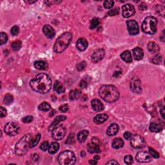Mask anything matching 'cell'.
Here are the masks:
<instances>
[{
    "label": "cell",
    "mask_w": 165,
    "mask_h": 165,
    "mask_svg": "<svg viewBox=\"0 0 165 165\" xmlns=\"http://www.w3.org/2000/svg\"><path fill=\"white\" fill-rule=\"evenodd\" d=\"M66 132V128L63 125L57 126L52 130V136L56 141H60L65 137Z\"/></svg>",
    "instance_id": "obj_7"
},
{
    "label": "cell",
    "mask_w": 165,
    "mask_h": 165,
    "mask_svg": "<svg viewBox=\"0 0 165 165\" xmlns=\"http://www.w3.org/2000/svg\"><path fill=\"white\" fill-rule=\"evenodd\" d=\"M104 56H105V51H104V49L100 48L98 49L97 50H96L92 54L91 59L93 63H98L103 59Z\"/></svg>",
    "instance_id": "obj_13"
},
{
    "label": "cell",
    "mask_w": 165,
    "mask_h": 165,
    "mask_svg": "<svg viewBox=\"0 0 165 165\" xmlns=\"http://www.w3.org/2000/svg\"><path fill=\"white\" fill-rule=\"evenodd\" d=\"M123 16L124 18H128L134 15L136 13L135 8L132 4H126L122 7Z\"/></svg>",
    "instance_id": "obj_11"
},
{
    "label": "cell",
    "mask_w": 165,
    "mask_h": 165,
    "mask_svg": "<svg viewBox=\"0 0 165 165\" xmlns=\"http://www.w3.org/2000/svg\"><path fill=\"white\" fill-rule=\"evenodd\" d=\"M88 45H89L88 41L85 39H84V38H80V39H79L76 43L77 48L80 51H84L86 50L88 47Z\"/></svg>",
    "instance_id": "obj_18"
},
{
    "label": "cell",
    "mask_w": 165,
    "mask_h": 165,
    "mask_svg": "<svg viewBox=\"0 0 165 165\" xmlns=\"http://www.w3.org/2000/svg\"><path fill=\"white\" fill-rule=\"evenodd\" d=\"M119 131V126L116 123L112 124L106 130V134L109 136H112L116 134Z\"/></svg>",
    "instance_id": "obj_19"
},
{
    "label": "cell",
    "mask_w": 165,
    "mask_h": 165,
    "mask_svg": "<svg viewBox=\"0 0 165 165\" xmlns=\"http://www.w3.org/2000/svg\"><path fill=\"white\" fill-rule=\"evenodd\" d=\"M14 101V97L12 95L7 94L5 95L4 97V103L7 105H10L12 104Z\"/></svg>",
    "instance_id": "obj_35"
},
{
    "label": "cell",
    "mask_w": 165,
    "mask_h": 165,
    "mask_svg": "<svg viewBox=\"0 0 165 165\" xmlns=\"http://www.w3.org/2000/svg\"><path fill=\"white\" fill-rule=\"evenodd\" d=\"M148 50H149L151 53H156L159 51V47L158 44L154 42H150L147 45Z\"/></svg>",
    "instance_id": "obj_29"
},
{
    "label": "cell",
    "mask_w": 165,
    "mask_h": 165,
    "mask_svg": "<svg viewBox=\"0 0 165 165\" xmlns=\"http://www.w3.org/2000/svg\"><path fill=\"white\" fill-rule=\"evenodd\" d=\"M38 108H39L40 110L46 112L50 109V105L48 103L43 102L40 104L39 106H38Z\"/></svg>",
    "instance_id": "obj_34"
},
{
    "label": "cell",
    "mask_w": 165,
    "mask_h": 165,
    "mask_svg": "<svg viewBox=\"0 0 165 165\" xmlns=\"http://www.w3.org/2000/svg\"><path fill=\"white\" fill-rule=\"evenodd\" d=\"M133 54L134 59L136 60H141L142 59V57L144 56L143 50H142L141 48L136 47L133 50Z\"/></svg>",
    "instance_id": "obj_21"
},
{
    "label": "cell",
    "mask_w": 165,
    "mask_h": 165,
    "mask_svg": "<svg viewBox=\"0 0 165 165\" xmlns=\"http://www.w3.org/2000/svg\"><path fill=\"white\" fill-rule=\"evenodd\" d=\"M1 114H0V116L1 117H6L7 115V110L5 109V108H3V106H1Z\"/></svg>",
    "instance_id": "obj_49"
},
{
    "label": "cell",
    "mask_w": 165,
    "mask_h": 165,
    "mask_svg": "<svg viewBox=\"0 0 165 165\" xmlns=\"http://www.w3.org/2000/svg\"><path fill=\"white\" fill-rule=\"evenodd\" d=\"M81 95V92L79 90H71L69 93V99L70 101H74L76 100H78L80 98Z\"/></svg>",
    "instance_id": "obj_25"
},
{
    "label": "cell",
    "mask_w": 165,
    "mask_h": 165,
    "mask_svg": "<svg viewBox=\"0 0 165 165\" xmlns=\"http://www.w3.org/2000/svg\"><path fill=\"white\" fill-rule=\"evenodd\" d=\"M121 58L126 63H131L132 61V57L131 53L129 50L124 51L123 53H121Z\"/></svg>",
    "instance_id": "obj_24"
},
{
    "label": "cell",
    "mask_w": 165,
    "mask_h": 165,
    "mask_svg": "<svg viewBox=\"0 0 165 165\" xmlns=\"http://www.w3.org/2000/svg\"><path fill=\"white\" fill-rule=\"evenodd\" d=\"M75 142V139H74V134H70L68 136V139L66 141V143H67L68 145H72Z\"/></svg>",
    "instance_id": "obj_41"
},
{
    "label": "cell",
    "mask_w": 165,
    "mask_h": 165,
    "mask_svg": "<svg viewBox=\"0 0 165 165\" xmlns=\"http://www.w3.org/2000/svg\"><path fill=\"white\" fill-rule=\"evenodd\" d=\"M130 89L135 93H139L141 92V82L137 78H133L130 82Z\"/></svg>",
    "instance_id": "obj_14"
},
{
    "label": "cell",
    "mask_w": 165,
    "mask_h": 165,
    "mask_svg": "<svg viewBox=\"0 0 165 165\" xmlns=\"http://www.w3.org/2000/svg\"><path fill=\"white\" fill-rule=\"evenodd\" d=\"M89 163H90V164H96L97 163V161H95V159H91V160H90Z\"/></svg>",
    "instance_id": "obj_55"
},
{
    "label": "cell",
    "mask_w": 165,
    "mask_h": 165,
    "mask_svg": "<svg viewBox=\"0 0 165 165\" xmlns=\"http://www.w3.org/2000/svg\"><path fill=\"white\" fill-rule=\"evenodd\" d=\"M160 114L161 115V116L163 118V119H164V107H162V108H161L160 110Z\"/></svg>",
    "instance_id": "obj_53"
},
{
    "label": "cell",
    "mask_w": 165,
    "mask_h": 165,
    "mask_svg": "<svg viewBox=\"0 0 165 165\" xmlns=\"http://www.w3.org/2000/svg\"><path fill=\"white\" fill-rule=\"evenodd\" d=\"M5 132L10 136H14L17 135L20 131V127L17 124L10 122L8 123L5 126Z\"/></svg>",
    "instance_id": "obj_9"
},
{
    "label": "cell",
    "mask_w": 165,
    "mask_h": 165,
    "mask_svg": "<svg viewBox=\"0 0 165 165\" xmlns=\"http://www.w3.org/2000/svg\"><path fill=\"white\" fill-rule=\"evenodd\" d=\"M59 148V145L57 143V142H54L49 146L48 148V152L50 153V154H54V153H56L57 151H58Z\"/></svg>",
    "instance_id": "obj_30"
},
{
    "label": "cell",
    "mask_w": 165,
    "mask_h": 165,
    "mask_svg": "<svg viewBox=\"0 0 165 165\" xmlns=\"http://www.w3.org/2000/svg\"><path fill=\"white\" fill-rule=\"evenodd\" d=\"M121 74V71H115V72L114 73L113 76L115 77V78H117V77L120 76Z\"/></svg>",
    "instance_id": "obj_54"
},
{
    "label": "cell",
    "mask_w": 165,
    "mask_h": 165,
    "mask_svg": "<svg viewBox=\"0 0 165 165\" xmlns=\"http://www.w3.org/2000/svg\"><path fill=\"white\" fill-rule=\"evenodd\" d=\"M108 118V115L105 114H101L96 115L93 119V121H94L96 124H101L106 121L107 119Z\"/></svg>",
    "instance_id": "obj_23"
},
{
    "label": "cell",
    "mask_w": 165,
    "mask_h": 165,
    "mask_svg": "<svg viewBox=\"0 0 165 165\" xmlns=\"http://www.w3.org/2000/svg\"><path fill=\"white\" fill-rule=\"evenodd\" d=\"M43 32L46 36L50 38V39L53 38L56 35V31H55L53 27H51L50 25H46L44 26L43 28Z\"/></svg>",
    "instance_id": "obj_15"
},
{
    "label": "cell",
    "mask_w": 165,
    "mask_h": 165,
    "mask_svg": "<svg viewBox=\"0 0 165 165\" xmlns=\"http://www.w3.org/2000/svg\"><path fill=\"white\" fill-rule=\"evenodd\" d=\"M54 90L55 92L58 93H61L65 92V89L63 85L59 81H56L54 83Z\"/></svg>",
    "instance_id": "obj_28"
},
{
    "label": "cell",
    "mask_w": 165,
    "mask_h": 165,
    "mask_svg": "<svg viewBox=\"0 0 165 165\" xmlns=\"http://www.w3.org/2000/svg\"><path fill=\"white\" fill-rule=\"evenodd\" d=\"M100 24V21L97 18H94L91 21V23H90V28L91 29H95V27H97L98 26V25Z\"/></svg>",
    "instance_id": "obj_39"
},
{
    "label": "cell",
    "mask_w": 165,
    "mask_h": 165,
    "mask_svg": "<svg viewBox=\"0 0 165 165\" xmlns=\"http://www.w3.org/2000/svg\"><path fill=\"white\" fill-rule=\"evenodd\" d=\"M19 31H20V29H19V27L17 25L12 27L10 30L11 34L13 35H17L19 34Z\"/></svg>",
    "instance_id": "obj_42"
},
{
    "label": "cell",
    "mask_w": 165,
    "mask_h": 165,
    "mask_svg": "<svg viewBox=\"0 0 165 165\" xmlns=\"http://www.w3.org/2000/svg\"><path fill=\"white\" fill-rule=\"evenodd\" d=\"M91 104L93 110L95 112H101L104 109V105L102 102L97 99H94L91 101Z\"/></svg>",
    "instance_id": "obj_16"
},
{
    "label": "cell",
    "mask_w": 165,
    "mask_h": 165,
    "mask_svg": "<svg viewBox=\"0 0 165 165\" xmlns=\"http://www.w3.org/2000/svg\"><path fill=\"white\" fill-rule=\"evenodd\" d=\"M49 144L47 141H45L43 142L41 145L40 146V148L43 151H46L47 150H48V148H49Z\"/></svg>",
    "instance_id": "obj_46"
},
{
    "label": "cell",
    "mask_w": 165,
    "mask_h": 165,
    "mask_svg": "<svg viewBox=\"0 0 165 165\" xmlns=\"http://www.w3.org/2000/svg\"><path fill=\"white\" fill-rule=\"evenodd\" d=\"M125 142H124L123 140L121 138H115L112 141V147L115 149H119V148H122Z\"/></svg>",
    "instance_id": "obj_27"
},
{
    "label": "cell",
    "mask_w": 165,
    "mask_h": 165,
    "mask_svg": "<svg viewBox=\"0 0 165 165\" xmlns=\"http://www.w3.org/2000/svg\"><path fill=\"white\" fill-rule=\"evenodd\" d=\"M34 67L40 70H46L48 67V63L44 61H37L34 63Z\"/></svg>",
    "instance_id": "obj_22"
},
{
    "label": "cell",
    "mask_w": 165,
    "mask_h": 165,
    "mask_svg": "<svg viewBox=\"0 0 165 165\" xmlns=\"http://www.w3.org/2000/svg\"><path fill=\"white\" fill-rule=\"evenodd\" d=\"M106 164H112V165H115V164H119V163L117 162L115 160H111L108 161V163H106Z\"/></svg>",
    "instance_id": "obj_52"
},
{
    "label": "cell",
    "mask_w": 165,
    "mask_h": 165,
    "mask_svg": "<svg viewBox=\"0 0 165 165\" xmlns=\"http://www.w3.org/2000/svg\"><path fill=\"white\" fill-rule=\"evenodd\" d=\"M114 1H104V7L106 9H110L114 7Z\"/></svg>",
    "instance_id": "obj_38"
},
{
    "label": "cell",
    "mask_w": 165,
    "mask_h": 165,
    "mask_svg": "<svg viewBox=\"0 0 165 165\" xmlns=\"http://www.w3.org/2000/svg\"><path fill=\"white\" fill-rule=\"evenodd\" d=\"M151 61H152L153 63H154V64H157V65L160 64L162 61V56L160 54L156 55L155 56L153 57V58L151 59Z\"/></svg>",
    "instance_id": "obj_36"
},
{
    "label": "cell",
    "mask_w": 165,
    "mask_h": 165,
    "mask_svg": "<svg viewBox=\"0 0 165 165\" xmlns=\"http://www.w3.org/2000/svg\"><path fill=\"white\" fill-rule=\"evenodd\" d=\"M149 153L150 155H152L154 158H159V154L158 152H156L155 150H153L152 148H149Z\"/></svg>",
    "instance_id": "obj_43"
},
{
    "label": "cell",
    "mask_w": 165,
    "mask_h": 165,
    "mask_svg": "<svg viewBox=\"0 0 165 165\" xmlns=\"http://www.w3.org/2000/svg\"><path fill=\"white\" fill-rule=\"evenodd\" d=\"M33 121V117L31 116V115H28V116H26L23 117L22 119V121L25 123H31Z\"/></svg>",
    "instance_id": "obj_47"
},
{
    "label": "cell",
    "mask_w": 165,
    "mask_h": 165,
    "mask_svg": "<svg viewBox=\"0 0 165 165\" xmlns=\"http://www.w3.org/2000/svg\"><path fill=\"white\" fill-rule=\"evenodd\" d=\"M32 135L28 134L24 136L19 141L15 147V153L18 156H22L25 154L29 148H30V143L32 139Z\"/></svg>",
    "instance_id": "obj_4"
},
{
    "label": "cell",
    "mask_w": 165,
    "mask_h": 165,
    "mask_svg": "<svg viewBox=\"0 0 165 165\" xmlns=\"http://www.w3.org/2000/svg\"><path fill=\"white\" fill-rule=\"evenodd\" d=\"M130 144L133 148H137V149H140L145 147L144 138L138 134L134 135L132 137H131Z\"/></svg>",
    "instance_id": "obj_8"
},
{
    "label": "cell",
    "mask_w": 165,
    "mask_h": 165,
    "mask_svg": "<svg viewBox=\"0 0 165 165\" xmlns=\"http://www.w3.org/2000/svg\"><path fill=\"white\" fill-rule=\"evenodd\" d=\"M35 1H29L30 3H35Z\"/></svg>",
    "instance_id": "obj_57"
},
{
    "label": "cell",
    "mask_w": 165,
    "mask_h": 165,
    "mask_svg": "<svg viewBox=\"0 0 165 165\" xmlns=\"http://www.w3.org/2000/svg\"><path fill=\"white\" fill-rule=\"evenodd\" d=\"M126 25H127L128 31L130 35H136L139 34V25L136 21L132 20H128L126 21Z\"/></svg>",
    "instance_id": "obj_10"
},
{
    "label": "cell",
    "mask_w": 165,
    "mask_h": 165,
    "mask_svg": "<svg viewBox=\"0 0 165 165\" xmlns=\"http://www.w3.org/2000/svg\"><path fill=\"white\" fill-rule=\"evenodd\" d=\"M149 129L152 132H159L162 130L163 128H162V126L160 125H159L158 123H152L150 125Z\"/></svg>",
    "instance_id": "obj_31"
},
{
    "label": "cell",
    "mask_w": 165,
    "mask_h": 165,
    "mask_svg": "<svg viewBox=\"0 0 165 165\" xmlns=\"http://www.w3.org/2000/svg\"><path fill=\"white\" fill-rule=\"evenodd\" d=\"M30 85L33 90L40 93H46L50 91L52 88V80L46 74H39L30 82Z\"/></svg>",
    "instance_id": "obj_1"
},
{
    "label": "cell",
    "mask_w": 165,
    "mask_h": 165,
    "mask_svg": "<svg viewBox=\"0 0 165 165\" xmlns=\"http://www.w3.org/2000/svg\"><path fill=\"white\" fill-rule=\"evenodd\" d=\"M8 40L7 35L4 32L0 33V45H2L3 44L6 43Z\"/></svg>",
    "instance_id": "obj_37"
},
{
    "label": "cell",
    "mask_w": 165,
    "mask_h": 165,
    "mask_svg": "<svg viewBox=\"0 0 165 165\" xmlns=\"http://www.w3.org/2000/svg\"><path fill=\"white\" fill-rule=\"evenodd\" d=\"M119 8H114V9H112L109 11V12L107 13V14L110 16H116L117 14H119Z\"/></svg>",
    "instance_id": "obj_40"
},
{
    "label": "cell",
    "mask_w": 165,
    "mask_h": 165,
    "mask_svg": "<svg viewBox=\"0 0 165 165\" xmlns=\"http://www.w3.org/2000/svg\"><path fill=\"white\" fill-rule=\"evenodd\" d=\"M22 46V42L20 40H16L13 41L11 44V46H12V48L13 49V50L14 51H18L20 50Z\"/></svg>",
    "instance_id": "obj_33"
},
{
    "label": "cell",
    "mask_w": 165,
    "mask_h": 165,
    "mask_svg": "<svg viewBox=\"0 0 165 165\" xmlns=\"http://www.w3.org/2000/svg\"><path fill=\"white\" fill-rule=\"evenodd\" d=\"M100 159V156H98V155H95V156H94V158H93V159H95V160L97 161Z\"/></svg>",
    "instance_id": "obj_56"
},
{
    "label": "cell",
    "mask_w": 165,
    "mask_h": 165,
    "mask_svg": "<svg viewBox=\"0 0 165 165\" xmlns=\"http://www.w3.org/2000/svg\"><path fill=\"white\" fill-rule=\"evenodd\" d=\"M136 159L137 161L140 163H148L151 161V156L150 154L145 151H141L137 153Z\"/></svg>",
    "instance_id": "obj_12"
},
{
    "label": "cell",
    "mask_w": 165,
    "mask_h": 165,
    "mask_svg": "<svg viewBox=\"0 0 165 165\" xmlns=\"http://www.w3.org/2000/svg\"><path fill=\"white\" fill-rule=\"evenodd\" d=\"M89 131L85 130L79 132L78 134V137H77L78 141L80 142H82L86 141L87 137L89 136Z\"/></svg>",
    "instance_id": "obj_26"
},
{
    "label": "cell",
    "mask_w": 165,
    "mask_h": 165,
    "mask_svg": "<svg viewBox=\"0 0 165 165\" xmlns=\"http://www.w3.org/2000/svg\"><path fill=\"white\" fill-rule=\"evenodd\" d=\"M79 86H80V87L82 88V89H86L87 87V82L85 81H84V80H82L80 82Z\"/></svg>",
    "instance_id": "obj_51"
},
{
    "label": "cell",
    "mask_w": 165,
    "mask_h": 165,
    "mask_svg": "<svg viewBox=\"0 0 165 165\" xmlns=\"http://www.w3.org/2000/svg\"><path fill=\"white\" fill-rule=\"evenodd\" d=\"M88 151L90 153H99L100 152V145H99L98 142H96L94 141H92L87 145Z\"/></svg>",
    "instance_id": "obj_17"
},
{
    "label": "cell",
    "mask_w": 165,
    "mask_h": 165,
    "mask_svg": "<svg viewBox=\"0 0 165 165\" xmlns=\"http://www.w3.org/2000/svg\"><path fill=\"white\" fill-rule=\"evenodd\" d=\"M133 161H134V160H133L132 156L130 155H128L125 156V162L126 164H131L133 163Z\"/></svg>",
    "instance_id": "obj_44"
},
{
    "label": "cell",
    "mask_w": 165,
    "mask_h": 165,
    "mask_svg": "<svg viewBox=\"0 0 165 165\" xmlns=\"http://www.w3.org/2000/svg\"><path fill=\"white\" fill-rule=\"evenodd\" d=\"M158 20L153 16H148L146 18L142 23V31L146 34H153L157 31Z\"/></svg>",
    "instance_id": "obj_5"
},
{
    "label": "cell",
    "mask_w": 165,
    "mask_h": 165,
    "mask_svg": "<svg viewBox=\"0 0 165 165\" xmlns=\"http://www.w3.org/2000/svg\"><path fill=\"white\" fill-rule=\"evenodd\" d=\"M41 137V136L40 134H37L35 137H32V139L31 141V143H30V148H34L38 145V142H40V139Z\"/></svg>",
    "instance_id": "obj_32"
},
{
    "label": "cell",
    "mask_w": 165,
    "mask_h": 165,
    "mask_svg": "<svg viewBox=\"0 0 165 165\" xmlns=\"http://www.w3.org/2000/svg\"><path fill=\"white\" fill-rule=\"evenodd\" d=\"M99 93L100 97L108 103H114L119 98V90L114 85H103L99 90Z\"/></svg>",
    "instance_id": "obj_2"
},
{
    "label": "cell",
    "mask_w": 165,
    "mask_h": 165,
    "mask_svg": "<svg viewBox=\"0 0 165 165\" xmlns=\"http://www.w3.org/2000/svg\"><path fill=\"white\" fill-rule=\"evenodd\" d=\"M86 65H87L86 63H85V61H82L77 65V69H78L79 71H81L85 69V68L86 67Z\"/></svg>",
    "instance_id": "obj_45"
},
{
    "label": "cell",
    "mask_w": 165,
    "mask_h": 165,
    "mask_svg": "<svg viewBox=\"0 0 165 165\" xmlns=\"http://www.w3.org/2000/svg\"><path fill=\"white\" fill-rule=\"evenodd\" d=\"M57 161L61 165H72L75 164L76 158L75 154L72 151L65 150L59 153Z\"/></svg>",
    "instance_id": "obj_6"
},
{
    "label": "cell",
    "mask_w": 165,
    "mask_h": 165,
    "mask_svg": "<svg viewBox=\"0 0 165 165\" xmlns=\"http://www.w3.org/2000/svg\"><path fill=\"white\" fill-rule=\"evenodd\" d=\"M59 110L62 112H67L68 110V104H62L59 106Z\"/></svg>",
    "instance_id": "obj_48"
},
{
    "label": "cell",
    "mask_w": 165,
    "mask_h": 165,
    "mask_svg": "<svg viewBox=\"0 0 165 165\" xmlns=\"http://www.w3.org/2000/svg\"><path fill=\"white\" fill-rule=\"evenodd\" d=\"M72 40L70 32H65L57 38L54 45V50L56 53H61L70 45Z\"/></svg>",
    "instance_id": "obj_3"
},
{
    "label": "cell",
    "mask_w": 165,
    "mask_h": 165,
    "mask_svg": "<svg viewBox=\"0 0 165 165\" xmlns=\"http://www.w3.org/2000/svg\"><path fill=\"white\" fill-rule=\"evenodd\" d=\"M124 137H125V139H130L132 137V133L129 132H126L124 134Z\"/></svg>",
    "instance_id": "obj_50"
},
{
    "label": "cell",
    "mask_w": 165,
    "mask_h": 165,
    "mask_svg": "<svg viewBox=\"0 0 165 165\" xmlns=\"http://www.w3.org/2000/svg\"><path fill=\"white\" fill-rule=\"evenodd\" d=\"M66 119H67V117L65 116V115H59V116H57V117L55 118L54 121L51 124L50 127H49V130H53L55 127H56V126L58 125V124L60 122L64 121Z\"/></svg>",
    "instance_id": "obj_20"
}]
</instances>
